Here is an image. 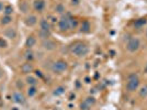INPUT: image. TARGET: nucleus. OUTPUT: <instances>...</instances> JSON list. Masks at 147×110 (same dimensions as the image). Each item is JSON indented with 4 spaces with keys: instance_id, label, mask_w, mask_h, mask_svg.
Wrapping results in <instances>:
<instances>
[{
    "instance_id": "f257e3e1",
    "label": "nucleus",
    "mask_w": 147,
    "mask_h": 110,
    "mask_svg": "<svg viewBox=\"0 0 147 110\" xmlns=\"http://www.w3.org/2000/svg\"><path fill=\"white\" fill-rule=\"evenodd\" d=\"M70 53L77 57H84L89 53V46L84 42H75L69 46Z\"/></svg>"
},
{
    "instance_id": "f03ea898",
    "label": "nucleus",
    "mask_w": 147,
    "mask_h": 110,
    "mask_svg": "<svg viewBox=\"0 0 147 110\" xmlns=\"http://www.w3.org/2000/svg\"><path fill=\"white\" fill-rule=\"evenodd\" d=\"M140 87V78L138 75L136 73H132L127 76V81H126V90L129 92H134L135 90H137Z\"/></svg>"
},
{
    "instance_id": "7ed1b4c3",
    "label": "nucleus",
    "mask_w": 147,
    "mask_h": 110,
    "mask_svg": "<svg viewBox=\"0 0 147 110\" xmlns=\"http://www.w3.org/2000/svg\"><path fill=\"white\" fill-rule=\"evenodd\" d=\"M71 16L70 13H65L61 17V19H58V29L59 31H68L70 30V20H71Z\"/></svg>"
},
{
    "instance_id": "20e7f679",
    "label": "nucleus",
    "mask_w": 147,
    "mask_h": 110,
    "mask_svg": "<svg viewBox=\"0 0 147 110\" xmlns=\"http://www.w3.org/2000/svg\"><path fill=\"white\" fill-rule=\"evenodd\" d=\"M68 68V64L66 61L64 60H58V61L54 62L51 66V69L54 74H61L64 73L65 71H67Z\"/></svg>"
},
{
    "instance_id": "39448f33",
    "label": "nucleus",
    "mask_w": 147,
    "mask_h": 110,
    "mask_svg": "<svg viewBox=\"0 0 147 110\" xmlns=\"http://www.w3.org/2000/svg\"><path fill=\"white\" fill-rule=\"evenodd\" d=\"M141 48V42L137 37H131L126 43V50L131 53H135Z\"/></svg>"
},
{
    "instance_id": "423d86ee",
    "label": "nucleus",
    "mask_w": 147,
    "mask_h": 110,
    "mask_svg": "<svg viewBox=\"0 0 147 110\" xmlns=\"http://www.w3.org/2000/svg\"><path fill=\"white\" fill-rule=\"evenodd\" d=\"M38 22V18H37L35 14H28L24 18V24L29 28H33L35 26Z\"/></svg>"
},
{
    "instance_id": "0eeeda50",
    "label": "nucleus",
    "mask_w": 147,
    "mask_h": 110,
    "mask_svg": "<svg viewBox=\"0 0 147 110\" xmlns=\"http://www.w3.org/2000/svg\"><path fill=\"white\" fill-rule=\"evenodd\" d=\"M41 46L43 48L45 51H54L57 46L55 41H53L52 39H47V40H44L41 43Z\"/></svg>"
},
{
    "instance_id": "6e6552de",
    "label": "nucleus",
    "mask_w": 147,
    "mask_h": 110,
    "mask_svg": "<svg viewBox=\"0 0 147 110\" xmlns=\"http://www.w3.org/2000/svg\"><path fill=\"white\" fill-rule=\"evenodd\" d=\"M17 35H18V32L16 30V28H13V26H8L7 29L3 30V37L9 40H14Z\"/></svg>"
},
{
    "instance_id": "1a4fd4ad",
    "label": "nucleus",
    "mask_w": 147,
    "mask_h": 110,
    "mask_svg": "<svg viewBox=\"0 0 147 110\" xmlns=\"http://www.w3.org/2000/svg\"><path fill=\"white\" fill-rule=\"evenodd\" d=\"M12 101L18 105H24L25 104V96L21 92H14L12 94Z\"/></svg>"
},
{
    "instance_id": "9d476101",
    "label": "nucleus",
    "mask_w": 147,
    "mask_h": 110,
    "mask_svg": "<svg viewBox=\"0 0 147 110\" xmlns=\"http://www.w3.org/2000/svg\"><path fill=\"white\" fill-rule=\"evenodd\" d=\"M20 71H21V73L24 74V75H29V74L32 73V72L34 71L33 64H32L31 62H25V63H23V64L21 65Z\"/></svg>"
},
{
    "instance_id": "9b49d317",
    "label": "nucleus",
    "mask_w": 147,
    "mask_h": 110,
    "mask_svg": "<svg viewBox=\"0 0 147 110\" xmlns=\"http://www.w3.org/2000/svg\"><path fill=\"white\" fill-rule=\"evenodd\" d=\"M46 7V1L45 0H34L33 1V8L37 12H43Z\"/></svg>"
},
{
    "instance_id": "f8f14e48",
    "label": "nucleus",
    "mask_w": 147,
    "mask_h": 110,
    "mask_svg": "<svg viewBox=\"0 0 147 110\" xmlns=\"http://www.w3.org/2000/svg\"><path fill=\"white\" fill-rule=\"evenodd\" d=\"M36 45V37L34 35H29L25 40V48L26 49H32Z\"/></svg>"
},
{
    "instance_id": "ddd939ff",
    "label": "nucleus",
    "mask_w": 147,
    "mask_h": 110,
    "mask_svg": "<svg viewBox=\"0 0 147 110\" xmlns=\"http://www.w3.org/2000/svg\"><path fill=\"white\" fill-rule=\"evenodd\" d=\"M19 9H20V11L22 13L26 14L30 11V6H29V3L25 0H20L19 1Z\"/></svg>"
},
{
    "instance_id": "4468645a",
    "label": "nucleus",
    "mask_w": 147,
    "mask_h": 110,
    "mask_svg": "<svg viewBox=\"0 0 147 110\" xmlns=\"http://www.w3.org/2000/svg\"><path fill=\"white\" fill-rule=\"evenodd\" d=\"M91 30V25H90V22L88 20H85L81 22L80 24V32L81 33H89Z\"/></svg>"
},
{
    "instance_id": "2eb2a0df",
    "label": "nucleus",
    "mask_w": 147,
    "mask_h": 110,
    "mask_svg": "<svg viewBox=\"0 0 147 110\" xmlns=\"http://www.w3.org/2000/svg\"><path fill=\"white\" fill-rule=\"evenodd\" d=\"M38 24H40V29H41V30L51 31V26H52V24L49 23V20H46V19H41L40 22H38Z\"/></svg>"
},
{
    "instance_id": "dca6fc26",
    "label": "nucleus",
    "mask_w": 147,
    "mask_h": 110,
    "mask_svg": "<svg viewBox=\"0 0 147 110\" xmlns=\"http://www.w3.org/2000/svg\"><path fill=\"white\" fill-rule=\"evenodd\" d=\"M38 37L42 40V41H44V40H47V39H51V37H52V32L51 31H46V30H38Z\"/></svg>"
},
{
    "instance_id": "f3484780",
    "label": "nucleus",
    "mask_w": 147,
    "mask_h": 110,
    "mask_svg": "<svg viewBox=\"0 0 147 110\" xmlns=\"http://www.w3.org/2000/svg\"><path fill=\"white\" fill-rule=\"evenodd\" d=\"M12 21H13L12 16H3L2 18L0 19V24L3 25V26H6V25L11 24Z\"/></svg>"
},
{
    "instance_id": "a211bd4d",
    "label": "nucleus",
    "mask_w": 147,
    "mask_h": 110,
    "mask_svg": "<svg viewBox=\"0 0 147 110\" xmlns=\"http://www.w3.org/2000/svg\"><path fill=\"white\" fill-rule=\"evenodd\" d=\"M37 94V87L36 86H29L26 89V96L29 98L35 97V95Z\"/></svg>"
},
{
    "instance_id": "6ab92c4d",
    "label": "nucleus",
    "mask_w": 147,
    "mask_h": 110,
    "mask_svg": "<svg viewBox=\"0 0 147 110\" xmlns=\"http://www.w3.org/2000/svg\"><path fill=\"white\" fill-rule=\"evenodd\" d=\"M25 83L29 86H36L37 83H38V79L34 76H31V75H28L25 77Z\"/></svg>"
},
{
    "instance_id": "aec40b11",
    "label": "nucleus",
    "mask_w": 147,
    "mask_h": 110,
    "mask_svg": "<svg viewBox=\"0 0 147 110\" xmlns=\"http://www.w3.org/2000/svg\"><path fill=\"white\" fill-rule=\"evenodd\" d=\"M24 60L26 62H31L34 60V52L32 51L31 49H26L24 51Z\"/></svg>"
},
{
    "instance_id": "412c9836",
    "label": "nucleus",
    "mask_w": 147,
    "mask_h": 110,
    "mask_svg": "<svg viewBox=\"0 0 147 110\" xmlns=\"http://www.w3.org/2000/svg\"><path fill=\"white\" fill-rule=\"evenodd\" d=\"M146 23H147L146 18H140L134 21V28H136V29H141V28H143Z\"/></svg>"
},
{
    "instance_id": "4be33fe9",
    "label": "nucleus",
    "mask_w": 147,
    "mask_h": 110,
    "mask_svg": "<svg viewBox=\"0 0 147 110\" xmlns=\"http://www.w3.org/2000/svg\"><path fill=\"white\" fill-rule=\"evenodd\" d=\"M65 90H66V88L64 86H58V87H56L55 89H54L53 95L56 96V97H58V96H61L63 94H65Z\"/></svg>"
},
{
    "instance_id": "5701e85b",
    "label": "nucleus",
    "mask_w": 147,
    "mask_h": 110,
    "mask_svg": "<svg viewBox=\"0 0 147 110\" xmlns=\"http://www.w3.org/2000/svg\"><path fill=\"white\" fill-rule=\"evenodd\" d=\"M13 11H14L13 7L11 6V5H8V6H6L5 9H3V16H12Z\"/></svg>"
},
{
    "instance_id": "b1692460",
    "label": "nucleus",
    "mask_w": 147,
    "mask_h": 110,
    "mask_svg": "<svg viewBox=\"0 0 147 110\" xmlns=\"http://www.w3.org/2000/svg\"><path fill=\"white\" fill-rule=\"evenodd\" d=\"M140 97L143 98V99L147 98V84L144 85L143 87H141V89H140Z\"/></svg>"
},
{
    "instance_id": "393cba45",
    "label": "nucleus",
    "mask_w": 147,
    "mask_h": 110,
    "mask_svg": "<svg viewBox=\"0 0 147 110\" xmlns=\"http://www.w3.org/2000/svg\"><path fill=\"white\" fill-rule=\"evenodd\" d=\"M55 12L56 13H59V14H63V13L65 12V6L64 5H61V3H58V5H56L55 6Z\"/></svg>"
},
{
    "instance_id": "a878e982",
    "label": "nucleus",
    "mask_w": 147,
    "mask_h": 110,
    "mask_svg": "<svg viewBox=\"0 0 147 110\" xmlns=\"http://www.w3.org/2000/svg\"><path fill=\"white\" fill-rule=\"evenodd\" d=\"M85 101H86L87 104H89L90 106H94L96 105V103H97V100H96V98L93 97V96H89V97H87L86 99H85Z\"/></svg>"
},
{
    "instance_id": "bb28decb",
    "label": "nucleus",
    "mask_w": 147,
    "mask_h": 110,
    "mask_svg": "<svg viewBox=\"0 0 147 110\" xmlns=\"http://www.w3.org/2000/svg\"><path fill=\"white\" fill-rule=\"evenodd\" d=\"M79 107H80V110H90L91 109V106H90L89 104H87L85 100L79 105Z\"/></svg>"
},
{
    "instance_id": "cd10ccee",
    "label": "nucleus",
    "mask_w": 147,
    "mask_h": 110,
    "mask_svg": "<svg viewBox=\"0 0 147 110\" xmlns=\"http://www.w3.org/2000/svg\"><path fill=\"white\" fill-rule=\"evenodd\" d=\"M8 46V42L5 37H0V49H6Z\"/></svg>"
},
{
    "instance_id": "c85d7f7f",
    "label": "nucleus",
    "mask_w": 147,
    "mask_h": 110,
    "mask_svg": "<svg viewBox=\"0 0 147 110\" xmlns=\"http://www.w3.org/2000/svg\"><path fill=\"white\" fill-rule=\"evenodd\" d=\"M78 26V20L75 18H71L70 20V29H76Z\"/></svg>"
},
{
    "instance_id": "c756f323",
    "label": "nucleus",
    "mask_w": 147,
    "mask_h": 110,
    "mask_svg": "<svg viewBox=\"0 0 147 110\" xmlns=\"http://www.w3.org/2000/svg\"><path fill=\"white\" fill-rule=\"evenodd\" d=\"M35 75H36V77H38V78H43L44 77V74L41 72V71H35Z\"/></svg>"
},
{
    "instance_id": "7c9ffc66",
    "label": "nucleus",
    "mask_w": 147,
    "mask_h": 110,
    "mask_svg": "<svg viewBox=\"0 0 147 110\" xmlns=\"http://www.w3.org/2000/svg\"><path fill=\"white\" fill-rule=\"evenodd\" d=\"M80 3V0H71V5L73 6H78Z\"/></svg>"
},
{
    "instance_id": "2f4dec72",
    "label": "nucleus",
    "mask_w": 147,
    "mask_h": 110,
    "mask_svg": "<svg viewBox=\"0 0 147 110\" xmlns=\"http://www.w3.org/2000/svg\"><path fill=\"white\" fill-rule=\"evenodd\" d=\"M5 5H3V2H2V1H0V12H1V11H3V9H5Z\"/></svg>"
},
{
    "instance_id": "473e14b6",
    "label": "nucleus",
    "mask_w": 147,
    "mask_h": 110,
    "mask_svg": "<svg viewBox=\"0 0 147 110\" xmlns=\"http://www.w3.org/2000/svg\"><path fill=\"white\" fill-rule=\"evenodd\" d=\"M21 80H17V85H18V88H22L23 87V83H20Z\"/></svg>"
},
{
    "instance_id": "72a5a7b5",
    "label": "nucleus",
    "mask_w": 147,
    "mask_h": 110,
    "mask_svg": "<svg viewBox=\"0 0 147 110\" xmlns=\"http://www.w3.org/2000/svg\"><path fill=\"white\" fill-rule=\"evenodd\" d=\"M75 97H76V95H75V94H71V95H70V97H69V100H74Z\"/></svg>"
},
{
    "instance_id": "f704fd0d",
    "label": "nucleus",
    "mask_w": 147,
    "mask_h": 110,
    "mask_svg": "<svg viewBox=\"0 0 147 110\" xmlns=\"http://www.w3.org/2000/svg\"><path fill=\"white\" fill-rule=\"evenodd\" d=\"M85 81H86L87 84H89V83H90V78H89V77H86V78H85Z\"/></svg>"
},
{
    "instance_id": "c9c22d12",
    "label": "nucleus",
    "mask_w": 147,
    "mask_h": 110,
    "mask_svg": "<svg viewBox=\"0 0 147 110\" xmlns=\"http://www.w3.org/2000/svg\"><path fill=\"white\" fill-rule=\"evenodd\" d=\"M144 73L145 74H147V64H146V66L144 67Z\"/></svg>"
},
{
    "instance_id": "e433bc0d",
    "label": "nucleus",
    "mask_w": 147,
    "mask_h": 110,
    "mask_svg": "<svg viewBox=\"0 0 147 110\" xmlns=\"http://www.w3.org/2000/svg\"><path fill=\"white\" fill-rule=\"evenodd\" d=\"M146 37H147V30H146Z\"/></svg>"
},
{
    "instance_id": "4c0bfd02",
    "label": "nucleus",
    "mask_w": 147,
    "mask_h": 110,
    "mask_svg": "<svg viewBox=\"0 0 147 110\" xmlns=\"http://www.w3.org/2000/svg\"><path fill=\"white\" fill-rule=\"evenodd\" d=\"M0 105H1V100H0Z\"/></svg>"
},
{
    "instance_id": "58836bf2",
    "label": "nucleus",
    "mask_w": 147,
    "mask_h": 110,
    "mask_svg": "<svg viewBox=\"0 0 147 110\" xmlns=\"http://www.w3.org/2000/svg\"><path fill=\"white\" fill-rule=\"evenodd\" d=\"M13 110H18V109H13Z\"/></svg>"
}]
</instances>
